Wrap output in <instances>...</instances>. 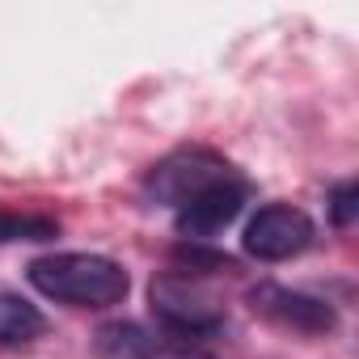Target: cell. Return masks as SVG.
Instances as JSON below:
<instances>
[{"mask_svg":"<svg viewBox=\"0 0 359 359\" xmlns=\"http://www.w3.org/2000/svg\"><path fill=\"white\" fill-rule=\"evenodd\" d=\"M26 279L39 296L68 304V309H114L131 292L127 266L106 254H93V250L43 254L26 266Z\"/></svg>","mask_w":359,"mask_h":359,"instance_id":"1","label":"cell"},{"mask_svg":"<svg viewBox=\"0 0 359 359\" xmlns=\"http://www.w3.org/2000/svg\"><path fill=\"white\" fill-rule=\"evenodd\" d=\"M148 304H152V317L161 321L165 338H212L229 321L224 304L208 292L203 275L177 271V266L161 271L148 283Z\"/></svg>","mask_w":359,"mask_h":359,"instance_id":"2","label":"cell"},{"mask_svg":"<svg viewBox=\"0 0 359 359\" xmlns=\"http://www.w3.org/2000/svg\"><path fill=\"white\" fill-rule=\"evenodd\" d=\"M237 173L216 148H203V144H182L173 148L169 156H161L148 173H144V195L169 212H177L182 203H191L199 191L216 187L220 177Z\"/></svg>","mask_w":359,"mask_h":359,"instance_id":"3","label":"cell"},{"mask_svg":"<svg viewBox=\"0 0 359 359\" xmlns=\"http://www.w3.org/2000/svg\"><path fill=\"white\" fill-rule=\"evenodd\" d=\"M250 313L262 317L266 325L283 330V334H300V338H321L338 325V313L330 309V300L321 296H309V292H296V287H283V283H254L250 287Z\"/></svg>","mask_w":359,"mask_h":359,"instance_id":"4","label":"cell"},{"mask_svg":"<svg viewBox=\"0 0 359 359\" xmlns=\"http://www.w3.org/2000/svg\"><path fill=\"white\" fill-rule=\"evenodd\" d=\"M317 237V224L309 220V212L292 208V203H266L250 216L245 224V254L258 262H287L296 254H304Z\"/></svg>","mask_w":359,"mask_h":359,"instance_id":"5","label":"cell"},{"mask_svg":"<svg viewBox=\"0 0 359 359\" xmlns=\"http://www.w3.org/2000/svg\"><path fill=\"white\" fill-rule=\"evenodd\" d=\"M245 203H250V182L241 173H229V177H220L216 187H208V191H199L191 203H182L173 212V229L182 233V241H212L216 233H224L241 212H245Z\"/></svg>","mask_w":359,"mask_h":359,"instance_id":"6","label":"cell"},{"mask_svg":"<svg viewBox=\"0 0 359 359\" xmlns=\"http://www.w3.org/2000/svg\"><path fill=\"white\" fill-rule=\"evenodd\" d=\"M47 330V317L39 304H30L18 292L0 287V346H13V342H30Z\"/></svg>","mask_w":359,"mask_h":359,"instance_id":"7","label":"cell"},{"mask_svg":"<svg viewBox=\"0 0 359 359\" xmlns=\"http://www.w3.org/2000/svg\"><path fill=\"white\" fill-rule=\"evenodd\" d=\"M60 237V220L47 212H18V208H0V245H18V241H51Z\"/></svg>","mask_w":359,"mask_h":359,"instance_id":"8","label":"cell"},{"mask_svg":"<svg viewBox=\"0 0 359 359\" xmlns=\"http://www.w3.org/2000/svg\"><path fill=\"white\" fill-rule=\"evenodd\" d=\"M355 212H359V191H355L351 177H346V182H338V187L330 191V220H334L338 229H351Z\"/></svg>","mask_w":359,"mask_h":359,"instance_id":"9","label":"cell"}]
</instances>
